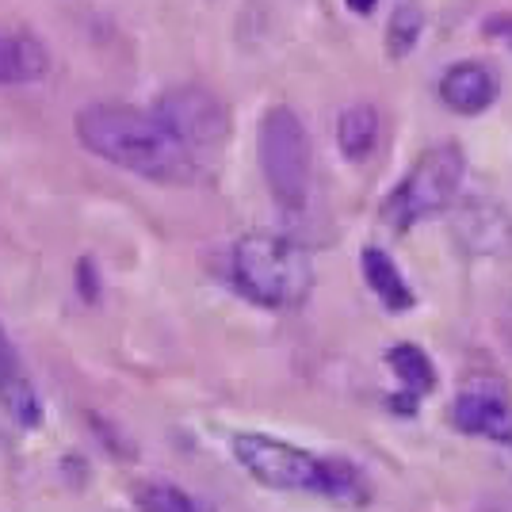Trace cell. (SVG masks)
I'll list each match as a JSON object with an SVG mask.
<instances>
[{"label":"cell","mask_w":512,"mask_h":512,"mask_svg":"<svg viewBox=\"0 0 512 512\" xmlns=\"http://www.w3.org/2000/svg\"><path fill=\"white\" fill-rule=\"evenodd\" d=\"M77 138L96 157L157 184H192L199 153H192L157 111L127 104H92L77 115Z\"/></svg>","instance_id":"obj_1"},{"label":"cell","mask_w":512,"mask_h":512,"mask_svg":"<svg viewBox=\"0 0 512 512\" xmlns=\"http://www.w3.org/2000/svg\"><path fill=\"white\" fill-rule=\"evenodd\" d=\"M230 276L245 299L272 306V310L299 306L314 287L310 256L302 253L295 241L276 234L241 237L230 253Z\"/></svg>","instance_id":"obj_2"},{"label":"cell","mask_w":512,"mask_h":512,"mask_svg":"<svg viewBox=\"0 0 512 512\" xmlns=\"http://www.w3.org/2000/svg\"><path fill=\"white\" fill-rule=\"evenodd\" d=\"M260 169L268 180V192L276 195L283 211H302L310 199V134L291 107H272L260 123Z\"/></svg>","instance_id":"obj_3"},{"label":"cell","mask_w":512,"mask_h":512,"mask_svg":"<svg viewBox=\"0 0 512 512\" xmlns=\"http://www.w3.org/2000/svg\"><path fill=\"white\" fill-rule=\"evenodd\" d=\"M463 172H467V157L455 142L425 150L417 157V165L406 172V180L386 199V222L394 230H409L413 222L444 214L451 207V199L459 195V188H463Z\"/></svg>","instance_id":"obj_4"},{"label":"cell","mask_w":512,"mask_h":512,"mask_svg":"<svg viewBox=\"0 0 512 512\" xmlns=\"http://www.w3.org/2000/svg\"><path fill=\"white\" fill-rule=\"evenodd\" d=\"M234 455L256 482H264L272 490L325 493V482H329V459H318V455L291 448L272 436H249V432L234 436Z\"/></svg>","instance_id":"obj_5"},{"label":"cell","mask_w":512,"mask_h":512,"mask_svg":"<svg viewBox=\"0 0 512 512\" xmlns=\"http://www.w3.org/2000/svg\"><path fill=\"white\" fill-rule=\"evenodd\" d=\"M153 111L169 123L172 134L192 153L214 150L230 134V115L207 88H169Z\"/></svg>","instance_id":"obj_6"},{"label":"cell","mask_w":512,"mask_h":512,"mask_svg":"<svg viewBox=\"0 0 512 512\" xmlns=\"http://www.w3.org/2000/svg\"><path fill=\"white\" fill-rule=\"evenodd\" d=\"M451 421L467 436H482L493 444H512V406L493 390H463L451 406Z\"/></svg>","instance_id":"obj_7"},{"label":"cell","mask_w":512,"mask_h":512,"mask_svg":"<svg viewBox=\"0 0 512 512\" xmlns=\"http://www.w3.org/2000/svg\"><path fill=\"white\" fill-rule=\"evenodd\" d=\"M497 92L501 85H497L490 65L482 62H459L440 77V100L455 115H482L497 100Z\"/></svg>","instance_id":"obj_8"},{"label":"cell","mask_w":512,"mask_h":512,"mask_svg":"<svg viewBox=\"0 0 512 512\" xmlns=\"http://www.w3.org/2000/svg\"><path fill=\"white\" fill-rule=\"evenodd\" d=\"M0 406L8 409L16 421H23V425H39V417H43L39 394H35V386L27 379L12 341L4 337V329H0Z\"/></svg>","instance_id":"obj_9"},{"label":"cell","mask_w":512,"mask_h":512,"mask_svg":"<svg viewBox=\"0 0 512 512\" xmlns=\"http://www.w3.org/2000/svg\"><path fill=\"white\" fill-rule=\"evenodd\" d=\"M46 69L50 58L43 43H35L31 35H0V85L39 81Z\"/></svg>","instance_id":"obj_10"},{"label":"cell","mask_w":512,"mask_h":512,"mask_svg":"<svg viewBox=\"0 0 512 512\" xmlns=\"http://www.w3.org/2000/svg\"><path fill=\"white\" fill-rule=\"evenodd\" d=\"M363 279H367V287L379 295V302H383L386 310H409V306L417 302L406 276L398 272V264H394L383 249H363Z\"/></svg>","instance_id":"obj_11"},{"label":"cell","mask_w":512,"mask_h":512,"mask_svg":"<svg viewBox=\"0 0 512 512\" xmlns=\"http://www.w3.org/2000/svg\"><path fill=\"white\" fill-rule=\"evenodd\" d=\"M379 142V111L371 104H352L337 119V146L348 161H363Z\"/></svg>","instance_id":"obj_12"},{"label":"cell","mask_w":512,"mask_h":512,"mask_svg":"<svg viewBox=\"0 0 512 512\" xmlns=\"http://www.w3.org/2000/svg\"><path fill=\"white\" fill-rule=\"evenodd\" d=\"M421 31H425L421 8H417L413 0H402V4L394 8L390 23H386V54H390L394 62L409 58V54L417 50V43H421Z\"/></svg>","instance_id":"obj_13"},{"label":"cell","mask_w":512,"mask_h":512,"mask_svg":"<svg viewBox=\"0 0 512 512\" xmlns=\"http://www.w3.org/2000/svg\"><path fill=\"white\" fill-rule=\"evenodd\" d=\"M386 360H390L394 375L402 379V386H406L413 398H417V394H428V390L436 386V367H432V360H428L417 344H394Z\"/></svg>","instance_id":"obj_14"},{"label":"cell","mask_w":512,"mask_h":512,"mask_svg":"<svg viewBox=\"0 0 512 512\" xmlns=\"http://www.w3.org/2000/svg\"><path fill=\"white\" fill-rule=\"evenodd\" d=\"M138 509L142 512H207L203 505H195L184 490L165 486V482L142 486V490H138Z\"/></svg>","instance_id":"obj_15"},{"label":"cell","mask_w":512,"mask_h":512,"mask_svg":"<svg viewBox=\"0 0 512 512\" xmlns=\"http://www.w3.org/2000/svg\"><path fill=\"white\" fill-rule=\"evenodd\" d=\"M478 512H512V497H490V501H482Z\"/></svg>","instance_id":"obj_16"},{"label":"cell","mask_w":512,"mask_h":512,"mask_svg":"<svg viewBox=\"0 0 512 512\" xmlns=\"http://www.w3.org/2000/svg\"><path fill=\"white\" fill-rule=\"evenodd\" d=\"M344 4H348V8H352V12H356V16H371V12H375V4H379V0H344Z\"/></svg>","instance_id":"obj_17"},{"label":"cell","mask_w":512,"mask_h":512,"mask_svg":"<svg viewBox=\"0 0 512 512\" xmlns=\"http://www.w3.org/2000/svg\"><path fill=\"white\" fill-rule=\"evenodd\" d=\"M501 333H505V341L512 344V306L505 310V318H501Z\"/></svg>","instance_id":"obj_18"},{"label":"cell","mask_w":512,"mask_h":512,"mask_svg":"<svg viewBox=\"0 0 512 512\" xmlns=\"http://www.w3.org/2000/svg\"><path fill=\"white\" fill-rule=\"evenodd\" d=\"M493 35H497V39H505L509 50H512V20H505V31H493Z\"/></svg>","instance_id":"obj_19"}]
</instances>
